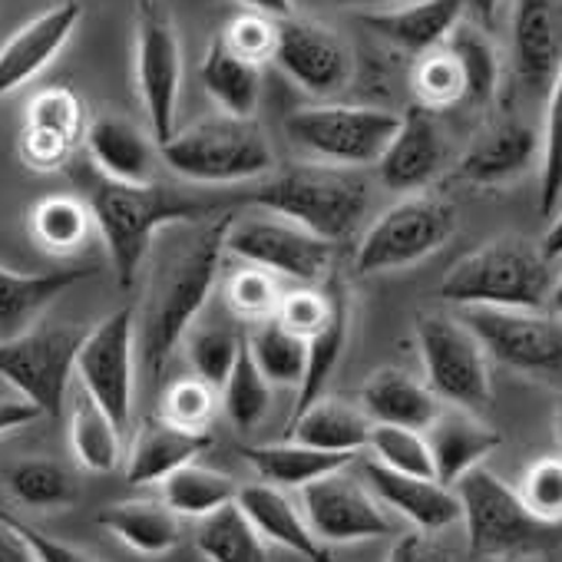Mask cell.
Segmentation results:
<instances>
[{
	"instance_id": "obj_20",
	"label": "cell",
	"mask_w": 562,
	"mask_h": 562,
	"mask_svg": "<svg viewBox=\"0 0 562 562\" xmlns=\"http://www.w3.org/2000/svg\"><path fill=\"white\" fill-rule=\"evenodd\" d=\"M542 156V136L519 116L490 123L457 162V179L467 186L493 189L516 182Z\"/></svg>"
},
{
	"instance_id": "obj_19",
	"label": "cell",
	"mask_w": 562,
	"mask_h": 562,
	"mask_svg": "<svg viewBox=\"0 0 562 562\" xmlns=\"http://www.w3.org/2000/svg\"><path fill=\"white\" fill-rule=\"evenodd\" d=\"M447 162V139L430 110L411 106L401 113V126L378 162V176L391 192H424Z\"/></svg>"
},
{
	"instance_id": "obj_32",
	"label": "cell",
	"mask_w": 562,
	"mask_h": 562,
	"mask_svg": "<svg viewBox=\"0 0 562 562\" xmlns=\"http://www.w3.org/2000/svg\"><path fill=\"white\" fill-rule=\"evenodd\" d=\"M202 87L225 116L255 120V110L261 103V67L235 54L218 34L202 60Z\"/></svg>"
},
{
	"instance_id": "obj_46",
	"label": "cell",
	"mask_w": 562,
	"mask_h": 562,
	"mask_svg": "<svg viewBox=\"0 0 562 562\" xmlns=\"http://www.w3.org/2000/svg\"><path fill=\"white\" fill-rule=\"evenodd\" d=\"M562 202V70L546 97L542 156H539V212L555 215Z\"/></svg>"
},
{
	"instance_id": "obj_5",
	"label": "cell",
	"mask_w": 562,
	"mask_h": 562,
	"mask_svg": "<svg viewBox=\"0 0 562 562\" xmlns=\"http://www.w3.org/2000/svg\"><path fill=\"white\" fill-rule=\"evenodd\" d=\"M470 552L483 562H519L546 555L559 546V526L529 513L519 490L503 483L486 467L467 473L457 486Z\"/></svg>"
},
{
	"instance_id": "obj_33",
	"label": "cell",
	"mask_w": 562,
	"mask_h": 562,
	"mask_svg": "<svg viewBox=\"0 0 562 562\" xmlns=\"http://www.w3.org/2000/svg\"><path fill=\"white\" fill-rule=\"evenodd\" d=\"M348 338H351V295H348L345 278L338 274L335 278L331 315H328L325 328L308 338V371H305V381L299 387L292 417H299L302 411H308L312 404H318L325 397V387L331 384V378H335V371H338V364L345 358Z\"/></svg>"
},
{
	"instance_id": "obj_43",
	"label": "cell",
	"mask_w": 562,
	"mask_h": 562,
	"mask_svg": "<svg viewBox=\"0 0 562 562\" xmlns=\"http://www.w3.org/2000/svg\"><path fill=\"white\" fill-rule=\"evenodd\" d=\"M450 54L457 57L460 70H463V80H467V103H490L496 97V87H499V60H496V50L490 44V37L480 31V27H467L460 24L450 41H447Z\"/></svg>"
},
{
	"instance_id": "obj_13",
	"label": "cell",
	"mask_w": 562,
	"mask_h": 562,
	"mask_svg": "<svg viewBox=\"0 0 562 562\" xmlns=\"http://www.w3.org/2000/svg\"><path fill=\"white\" fill-rule=\"evenodd\" d=\"M136 90L156 146L169 143L182 93V44L166 0L136 4Z\"/></svg>"
},
{
	"instance_id": "obj_48",
	"label": "cell",
	"mask_w": 562,
	"mask_h": 562,
	"mask_svg": "<svg viewBox=\"0 0 562 562\" xmlns=\"http://www.w3.org/2000/svg\"><path fill=\"white\" fill-rule=\"evenodd\" d=\"M215 401H218V391L205 381H199L195 374L192 378H182L176 381L166 397H162V414L169 424L182 427V430H192V434H209V424L215 417Z\"/></svg>"
},
{
	"instance_id": "obj_49",
	"label": "cell",
	"mask_w": 562,
	"mask_h": 562,
	"mask_svg": "<svg viewBox=\"0 0 562 562\" xmlns=\"http://www.w3.org/2000/svg\"><path fill=\"white\" fill-rule=\"evenodd\" d=\"M519 496L536 519L559 526L562 522V460L559 457L536 460L519 483Z\"/></svg>"
},
{
	"instance_id": "obj_45",
	"label": "cell",
	"mask_w": 562,
	"mask_h": 562,
	"mask_svg": "<svg viewBox=\"0 0 562 562\" xmlns=\"http://www.w3.org/2000/svg\"><path fill=\"white\" fill-rule=\"evenodd\" d=\"M414 93H417V106L424 110H447V106H457L467 100V80H463V70L457 64V57L450 54V47H437L424 57H417V67H414Z\"/></svg>"
},
{
	"instance_id": "obj_47",
	"label": "cell",
	"mask_w": 562,
	"mask_h": 562,
	"mask_svg": "<svg viewBox=\"0 0 562 562\" xmlns=\"http://www.w3.org/2000/svg\"><path fill=\"white\" fill-rule=\"evenodd\" d=\"M368 447H371L374 460L387 470L411 473V476H434V457H430L427 437L420 430L374 424Z\"/></svg>"
},
{
	"instance_id": "obj_40",
	"label": "cell",
	"mask_w": 562,
	"mask_h": 562,
	"mask_svg": "<svg viewBox=\"0 0 562 562\" xmlns=\"http://www.w3.org/2000/svg\"><path fill=\"white\" fill-rule=\"evenodd\" d=\"M90 225H93L90 205L74 195L41 199L31 212V235L54 255L77 251L87 241Z\"/></svg>"
},
{
	"instance_id": "obj_10",
	"label": "cell",
	"mask_w": 562,
	"mask_h": 562,
	"mask_svg": "<svg viewBox=\"0 0 562 562\" xmlns=\"http://www.w3.org/2000/svg\"><path fill=\"white\" fill-rule=\"evenodd\" d=\"M83 338L87 331L70 325L31 328L27 335L0 345V378L44 417H60Z\"/></svg>"
},
{
	"instance_id": "obj_4",
	"label": "cell",
	"mask_w": 562,
	"mask_h": 562,
	"mask_svg": "<svg viewBox=\"0 0 562 562\" xmlns=\"http://www.w3.org/2000/svg\"><path fill=\"white\" fill-rule=\"evenodd\" d=\"M248 202L335 245L361 228L371 205V186L358 169L292 166L248 192Z\"/></svg>"
},
{
	"instance_id": "obj_31",
	"label": "cell",
	"mask_w": 562,
	"mask_h": 562,
	"mask_svg": "<svg viewBox=\"0 0 562 562\" xmlns=\"http://www.w3.org/2000/svg\"><path fill=\"white\" fill-rule=\"evenodd\" d=\"M97 522L139 555H166L182 539L179 513L156 499H123L100 509Z\"/></svg>"
},
{
	"instance_id": "obj_11",
	"label": "cell",
	"mask_w": 562,
	"mask_h": 562,
	"mask_svg": "<svg viewBox=\"0 0 562 562\" xmlns=\"http://www.w3.org/2000/svg\"><path fill=\"white\" fill-rule=\"evenodd\" d=\"M463 322L486 348L490 361L539 381L562 387V318L552 312H493L470 308Z\"/></svg>"
},
{
	"instance_id": "obj_6",
	"label": "cell",
	"mask_w": 562,
	"mask_h": 562,
	"mask_svg": "<svg viewBox=\"0 0 562 562\" xmlns=\"http://www.w3.org/2000/svg\"><path fill=\"white\" fill-rule=\"evenodd\" d=\"M159 159L186 182L199 186H235L261 179L274 169L271 146L255 120L209 116L186 130H176L159 146Z\"/></svg>"
},
{
	"instance_id": "obj_24",
	"label": "cell",
	"mask_w": 562,
	"mask_h": 562,
	"mask_svg": "<svg viewBox=\"0 0 562 562\" xmlns=\"http://www.w3.org/2000/svg\"><path fill=\"white\" fill-rule=\"evenodd\" d=\"M93 268H54V271H14L0 265V345L37 328V318L80 281L93 278Z\"/></svg>"
},
{
	"instance_id": "obj_22",
	"label": "cell",
	"mask_w": 562,
	"mask_h": 562,
	"mask_svg": "<svg viewBox=\"0 0 562 562\" xmlns=\"http://www.w3.org/2000/svg\"><path fill=\"white\" fill-rule=\"evenodd\" d=\"M364 483L371 486V493L387 509H394L397 516H404L420 532H430L434 536V532L450 529L453 522L463 519L457 490L443 486L434 476H411V473L387 470L378 460H368L364 463Z\"/></svg>"
},
{
	"instance_id": "obj_54",
	"label": "cell",
	"mask_w": 562,
	"mask_h": 562,
	"mask_svg": "<svg viewBox=\"0 0 562 562\" xmlns=\"http://www.w3.org/2000/svg\"><path fill=\"white\" fill-rule=\"evenodd\" d=\"M44 414L27 404V401H0V437L11 434V430H21L34 420H41Z\"/></svg>"
},
{
	"instance_id": "obj_57",
	"label": "cell",
	"mask_w": 562,
	"mask_h": 562,
	"mask_svg": "<svg viewBox=\"0 0 562 562\" xmlns=\"http://www.w3.org/2000/svg\"><path fill=\"white\" fill-rule=\"evenodd\" d=\"M499 4H503V0H467V8L476 14V21H480L483 27H490V24H493V18H496Z\"/></svg>"
},
{
	"instance_id": "obj_2",
	"label": "cell",
	"mask_w": 562,
	"mask_h": 562,
	"mask_svg": "<svg viewBox=\"0 0 562 562\" xmlns=\"http://www.w3.org/2000/svg\"><path fill=\"white\" fill-rule=\"evenodd\" d=\"M87 205L93 225L103 235L120 289H133V281L162 228L195 225L212 215V205L205 199L186 195L159 182L126 186V182L103 179L100 172L90 176Z\"/></svg>"
},
{
	"instance_id": "obj_8",
	"label": "cell",
	"mask_w": 562,
	"mask_h": 562,
	"mask_svg": "<svg viewBox=\"0 0 562 562\" xmlns=\"http://www.w3.org/2000/svg\"><path fill=\"white\" fill-rule=\"evenodd\" d=\"M417 355L427 378L424 384L443 407L483 414L493 404L490 355L463 318L424 315L417 322Z\"/></svg>"
},
{
	"instance_id": "obj_42",
	"label": "cell",
	"mask_w": 562,
	"mask_h": 562,
	"mask_svg": "<svg viewBox=\"0 0 562 562\" xmlns=\"http://www.w3.org/2000/svg\"><path fill=\"white\" fill-rule=\"evenodd\" d=\"M222 411L232 420V427L238 430H255L271 407V384L265 381V374L258 371L251 351H248V338L238 351V361L228 374V381L218 391Z\"/></svg>"
},
{
	"instance_id": "obj_9",
	"label": "cell",
	"mask_w": 562,
	"mask_h": 562,
	"mask_svg": "<svg viewBox=\"0 0 562 562\" xmlns=\"http://www.w3.org/2000/svg\"><path fill=\"white\" fill-rule=\"evenodd\" d=\"M457 232V209L447 199L417 192L391 205L361 238L355 255L358 274H384L414 268L440 251Z\"/></svg>"
},
{
	"instance_id": "obj_39",
	"label": "cell",
	"mask_w": 562,
	"mask_h": 562,
	"mask_svg": "<svg viewBox=\"0 0 562 562\" xmlns=\"http://www.w3.org/2000/svg\"><path fill=\"white\" fill-rule=\"evenodd\" d=\"M182 345H186L192 374L199 381L212 384L215 391H222V384L228 381V374L238 361L245 338L228 322H195Z\"/></svg>"
},
{
	"instance_id": "obj_60",
	"label": "cell",
	"mask_w": 562,
	"mask_h": 562,
	"mask_svg": "<svg viewBox=\"0 0 562 562\" xmlns=\"http://www.w3.org/2000/svg\"><path fill=\"white\" fill-rule=\"evenodd\" d=\"M555 437H559V443H562V394H559V401H555Z\"/></svg>"
},
{
	"instance_id": "obj_53",
	"label": "cell",
	"mask_w": 562,
	"mask_h": 562,
	"mask_svg": "<svg viewBox=\"0 0 562 562\" xmlns=\"http://www.w3.org/2000/svg\"><path fill=\"white\" fill-rule=\"evenodd\" d=\"M0 562H41L27 536L11 522L4 509H0Z\"/></svg>"
},
{
	"instance_id": "obj_51",
	"label": "cell",
	"mask_w": 562,
	"mask_h": 562,
	"mask_svg": "<svg viewBox=\"0 0 562 562\" xmlns=\"http://www.w3.org/2000/svg\"><path fill=\"white\" fill-rule=\"evenodd\" d=\"M387 562H453V555H450L430 532L414 529V532H404V536L394 542Z\"/></svg>"
},
{
	"instance_id": "obj_41",
	"label": "cell",
	"mask_w": 562,
	"mask_h": 562,
	"mask_svg": "<svg viewBox=\"0 0 562 562\" xmlns=\"http://www.w3.org/2000/svg\"><path fill=\"white\" fill-rule=\"evenodd\" d=\"M8 490L18 503H24L31 509H60L77 499L74 473L44 457L18 460L8 470Z\"/></svg>"
},
{
	"instance_id": "obj_25",
	"label": "cell",
	"mask_w": 562,
	"mask_h": 562,
	"mask_svg": "<svg viewBox=\"0 0 562 562\" xmlns=\"http://www.w3.org/2000/svg\"><path fill=\"white\" fill-rule=\"evenodd\" d=\"M467 0H414L404 8L371 11L364 14V27L374 31L384 44L424 57L450 41V34L463 24Z\"/></svg>"
},
{
	"instance_id": "obj_55",
	"label": "cell",
	"mask_w": 562,
	"mask_h": 562,
	"mask_svg": "<svg viewBox=\"0 0 562 562\" xmlns=\"http://www.w3.org/2000/svg\"><path fill=\"white\" fill-rule=\"evenodd\" d=\"M251 14L271 18V21H289L295 18V0H241Z\"/></svg>"
},
{
	"instance_id": "obj_58",
	"label": "cell",
	"mask_w": 562,
	"mask_h": 562,
	"mask_svg": "<svg viewBox=\"0 0 562 562\" xmlns=\"http://www.w3.org/2000/svg\"><path fill=\"white\" fill-rule=\"evenodd\" d=\"M348 8H361V11H391V8H404V4H414V0H341Z\"/></svg>"
},
{
	"instance_id": "obj_3",
	"label": "cell",
	"mask_w": 562,
	"mask_h": 562,
	"mask_svg": "<svg viewBox=\"0 0 562 562\" xmlns=\"http://www.w3.org/2000/svg\"><path fill=\"white\" fill-rule=\"evenodd\" d=\"M552 261L519 235H499L467 251L440 278V302L493 312H546L552 295Z\"/></svg>"
},
{
	"instance_id": "obj_26",
	"label": "cell",
	"mask_w": 562,
	"mask_h": 562,
	"mask_svg": "<svg viewBox=\"0 0 562 562\" xmlns=\"http://www.w3.org/2000/svg\"><path fill=\"white\" fill-rule=\"evenodd\" d=\"M235 503L241 506V513L251 519V526L261 532L265 542L289 549L302 555L305 562H331L308 516L285 496V490L268 486V483H248V486H238Z\"/></svg>"
},
{
	"instance_id": "obj_38",
	"label": "cell",
	"mask_w": 562,
	"mask_h": 562,
	"mask_svg": "<svg viewBox=\"0 0 562 562\" xmlns=\"http://www.w3.org/2000/svg\"><path fill=\"white\" fill-rule=\"evenodd\" d=\"M238 499V483L218 470L186 463L162 480V503L179 516H209Z\"/></svg>"
},
{
	"instance_id": "obj_30",
	"label": "cell",
	"mask_w": 562,
	"mask_h": 562,
	"mask_svg": "<svg viewBox=\"0 0 562 562\" xmlns=\"http://www.w3.org/2000/svg\"><path fill=\"white\" fill-rule=\"evenodd\" d=\"M241 460L278 490H305L318 483L322 476H331L338 470H348L355 457L348 453H325L315 447H305L299 440L289 443H261V447H241Z\"/></svg>"
},
{
	"instance_id": "obj_18",
	"label": "cell",
	"mask_w": 562,
	"mask_h": 562,
	"mask_svg": "<svg viewBox=\"0 0 562 562\" xmlns=\"http://www.w3.org/2000/svg\"><path fill=\"white\" fill-rule=\"evenodd\" d=\"M87 113L83 100L70 87L41 90L24 116L21 130V159L31 169L54 172L70 162L80 139H87Z\"/></svg>"
},
{
	"instance_id": "obj_50",
	"label": "cell",
	"mask_w": 562,
	"mask_h": 562,
	"mask_svg": "<svg viewBox=\"0 0 562 562\" xmlns=\"http://www.w3.org/2000/svg\"><path fill=\"white\" fill-rule=\"evenodd\" d=\"M225 44L235 50V54H241L245 60H251V64H265V60H271V54H274V41H278V21H271V18H261V14H251V11H245L241 18H235L228 27H225Z\"/></svg>"
},
{
	"instance_id": "obj_56",
	"label": "cell",
	"mask_w": 562,
	"mask_h": 562,
	"mask_svg": "<svg viewBox=\"0 0 562 562\" xmlns=\"http://www.w3.org/2000/svg\"><path fill=\"white\" fill-rule=\"evenodd\" d=\"M539 248H542V255H546L549 261H562V209L552 215V222H549V228H546Z\"/></svg>"
},
{
	"instance_id": "obj_16",
	"label": "cell",
	"mask_w": 562,
	"mask_h": 562,
	"mask_svg": "<svg viewBox=\"0 0 562 562\" xmlns=\"http://www.w3.org/2000/svg\"><path fill=\"white\" fill-rule=\"evenodd\" d=\"M271 60L289 80L312 97H335L355 77L351 47L325 24L289 18L278 21V41Z\"/></svg>"
},
{
	"instance_id": "obj_1",
	"label": "cell",
	"mask_w": 562,
	"mask_h": 562,
	"mask_svg": "<svg viewBox=\"0 0 562 562\" xmlns=\"http://www.w3.org/2000/svg\"><path fill=\"white\" fill-rule=\"evenodd\" d=\"M228 225L232 215L209 222L199 235L166 245L153 265L149 289L136 318V355L149 384L162 378L172 351L186 341L189 328L212 299L225 258Z\"/></svg>"
},
{
	"instance_id": "obj_34",
	"label": "cell",
	"mask_w": 562,
	"mask_h": 562,
	"mask_svg": "<svg viewBox=\"0 0 562 562\" xmlns=\"http://www.w3.org/2000/svg\"><path fill=\"white\" fill-rule=\"evenodd\" d=\"M371 417L345 401H328L322 397L318 404H312L308 411H302L299 417H292L289 437L325 450V453H348L358 457V450H364L371 443Z\"/></svg>"
},
{
	"instance_id": "obj_35",
	"label": "cell",
	"mask_w": 562,
	"mask_h": 562,
	"mask_svg": "<svg viewBox=\"0 0 562 562\" xmlns=\"http://www.w3.org/2000/svg\"><path fill=\"white\" fill-rule=\"evenodd\" d=\"M195 549L205 562H268V542L238 503H228L199 519Z\"/></svg>"
},
{
	"instance_id": "obj_44",
	"label": "cell",
	"mask_w": 562,
	"mask_h": 562,
	"mask_svg": "<svg viewBox=\"0 0 562 562\" xmlns=\"http://www.w3.org/2000/svg\"><path fill=\"white\" fill-rule=\"evenodd\" d=\"M281 299H285V292L278 289V278L255 265L235 268L225 281V308L238 322H271L281 308Z\"/></svg>"
},
{
	"instance_id": "obj_21",
	"label": "cell",
	"mask_w": 562,
	"mask_h": 562,
	"mask_svg": "<svg viewBox=\"0 0 562 562\" xmlns=\"http://www.w3.org/2000/svg\"><path fill=\"white\" fill-rule=\"evenodd\" d=\"M80 18H83L80 0H60V4L37 14L0 47V97L31 83L67 47Z\"/></svg>"
},
{
	"instance_id": "obj_29",
	"label": "cell",
	"mask_w": 562,
	"mask_h": 562,
	"mask_svg": "<svg viewBox=\"0 0 562 562\" xmlns=\"http://www.w3.org/2000/svg\"><path fill=\"white\" fill-rule=\"evenodd\" d=\"M209 443H212L209 434H192V430L169 424L166 417H149L133 440V450L126 460V480L133 486L162 483L186 463H195V457Z\"/></svg>"
},
{
	"instance_id": "obj_37",
	"label": "cell",
	"mask_w": 562,
	"mask_h": 562,
	"mask_svg": "<svg viewBox=\"0 0 562 562\" xmlns=\"http://www.w3.org/2000/svg\"><path fill=\"white\" fill-rule=\"evenodd\" d=\"M248 351L265 374V381L274 387H302L308 371V341L295 331H289L278 318L261 322L248 335Z\"/></svg>"
},
{
	"instance_id": "obj_7",
	"label": "cell",
	"mask_w": 562,
	"mask_h": 562,
	"mask_svg": "<svg viewBox=\"0 0 562 562\" xmlns=\"http://www.w3.org/2000/svg\"><path fill=\"white\" fill-rule=\"evenodd\" d=\"M401 116L381 106H351V103H322L289 113L285 133L308 156L325 166L361 169L378 166L391 146Z\"/></svg>"
},
{
	"instance_id": "obj_14",
	"label": "cell",
	"mask_w": 562,
	"mask_h": 562,
	"mask_svg": "<svg viewBox=\"0 0 562 562\" xmlns=\"http://www.w3.org/2000/svg\"><path fill=\"white\" fill-rule=\"evenodd\" d=\"M136 368V312L120 308L87 331L77 355V378L83 394H90L120 430H126L133 417Z\"/></svg>"
},
{
	"instance_id": "obj_23",
	"label": "cell",
	"mask_w": 562,
	"mask_h": 562,
	"mask_svg": "<svg viewBox=\"0 0 562 562\" xmlns=\"http://www.w3.org/2000/svg\"><path fill=\"white\" fill-rule=\"evenodd\" d=\"M424 437L434 457V476L450 490L467 473L483 467V460L503 443V434L496 427H490L480 414L463 407H443Z\"/></svg>"
},
{
	"instance_id": "obj_59",
	"label": "cell",
	"mask_w": 562,
	"mask_h": 562,
	"mask_svg": "<svg viewBox=\"0 0 562 562\" xmlns=\"http://www.w3.org/2000/svg\"><path fill=\"white\" fill-rule=\"evenodd\" d=\"M546 312H552V315H559V318H562V268L555 271V281H552V295H549V305H546Z\"/></svg>"
},
{
	"instance_id": "obj_12",
	"label": "cell",
	"mask_w": 562,
	"mask_h": 562,
	"mask_svg": "<svg viewBox=\"0 0 562 562\" xmlns=\"http://www.w3.org/2000/svg\"><path fill=\"white\" fill-rule=\"evenodd\" d=\"M225 251L241 265L271 271L274 278H289L295 285H322L335 271V245L305 232L302 225L281 215H245L232 218L225 235Z\"/></svg>"
},
{
	"instance_id": "obj_36",
	"label": "cell",
	"mask_w": 562,
	"mask_h": 562,
	"mask_svg": "<svg viewBox=\"0 0 562 562\" xmlns=\"http://www.w3.org/2000/svg\"><path fill=\"white\" fill-rule=\"evenodd\" d=\"M70 447L77 463L90 473H113L123 460V430L90 394H80L74 401Z\"/></svg>"
},
{
	"instance_id": "obj_15",
	"label": "cell",
	"mask_w": 562,
	"mask_h": 562,
	"mask_svg": "<svg viewBox=\"0 0 562 562\" xmlns=\"http://www.w3.org/2000/svg\"><path fill=\"white\" fill-rule=\"evenodd\" d=\"M302 506L315 536L325 546H348V542H371V539L394 536V522L384 503L371 493L368 483L355 480L345 470L305 486Z\"/></svg>"
},
{
	"instance_id": "obj_27",
	"label": "cell",
	"mask_w": 562,
	"mask_h": 562,
	"mask_svg": "<svg viewBox=\"0 0 562 562\" xmlns=\"http://www.w3.org/2000/svg\"><path fill=\"white\" fill-rule=\"evenodd\" d=\"M87 153L93 169L103 179L126 182V186H146L156 182V146L153 139L123 116H97L87 126Z\"/></svg>"
},
{
	"instance_id": "obj_17",
	"label": "cell",
	"mask_w": 562,
	"mask_h": 562,
	"mask_svg": "<svg viewBox=\"0 0 562 562\" xmlns=\"http://www.w3.org/2000/svg\"><path fill=\"white\" fill-rule=\"evenodd\" d=\"M509 44L519 87L529 97H549L562 70V0H516Z\"/></svg>"
},
{
	"instance_id": "obj_28",
	"label": "cell",
	"mask_w": 562,
	"mask_h": 562,
	"mask_svg": "<svg viewBox=\"0 0 562 562\" xmlns=\"http://www.w3.org/2000/svg\"><path fill=\"white\" fill-rule=\"evenodd\" d=\"M361 407L371 424L384 427H407L427 434V427L440 417V397L407 371L381 368L361 387Z\"/></svg>"
},
{
	"instance_id": "obj_52",
	"label": "cell",
	"mask_w": 562,
	"mask_h": 562,
	"mask_svg": "<svg viewBox=\"0 0 562 562\" xmlns=\"http://www.w3.org/2000/svg\"><path fill=\"white\" fill-rule=\"evenodd\" d=\"M11 522L27 536V542L34 546V552L41 555V562H93L87 552H80V549H74V546H67V542H60V539H54V536H47V532H41V529H34L27 522H21L18 516H11Z\"/></svg>"
}]
</instances>
